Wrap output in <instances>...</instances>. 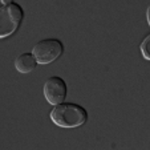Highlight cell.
Here are the masks:
<instances>
[{"mask_svg": "<svg viewBox=\"0 0 150 150\" xmlns=\"http://www.w3.org/2000/svg\"><path fill=\"white\" fill-rule=\"evenodd\" d=\"M24 19L23 8L16 3L0 7V39L13 35L20 28Z\"/></svg>", "mask_w": 150, "mask_h": 150, "instance_id": "7a4b0ae2", "label": "cell"}, {"mask_svg": "<svg viewBox=\"0 0 150 150\" xmlns=\"http://www.w3.org/2000/svg\"><path fill=\"white\" fill-rule=\"evenodd\" d=\"M44 97L51 105H57L64 102L67 97V82L59 76H52L44 82Z\"/></svg>", "mask_w": 150, "mask_h": 150, "instance_id": "277c9868", "label": "cell"}, {"mask_svg": "<svg viewBox=\"0 0 150 150\" xmlns=\"http://www.w3.org/2000/svg\"><path fill=\"white\" fill-rule=\"evenodd\" d=\"M51 121L64 129H73L81 126L88 120V112L81 105L73 102L57 104L51 112Z\"/></svg>", "mask_w": 150, "mask_h": 150, "instance_id": "6da1fadb", "label": "cell"}, {"mask_svg": "<svg viewBox=\"0 0 150 150\" xmlns=\"http://www.w3.org/2000/svg\"><path fill=\"white\" fill-rule=\"evenodd\" d=\"M149 40H150V35H147V36L144 39V41H142L141 47H139V51H141V53H142V56H144L145 60H150V54H149V52H147V44H149Z\"/></svg>", "mask_w": 150, "mask_h": 150, "instance_id": "8992f818", "label": "cell"}, {"mask_svg": "<svg viewBox=\"0 0 150 150\" xmlns=\"http://www.w3.org/2000/svg\"><path fill=\"white\" fill-rule=\"evenodd\" d=\"M36 65H37V61H36V59H35V56L32 54V52L31 53L20 54V56H17V59L15 60V68H16V71L23 74L32 72L36 68Z\"/></svg>", "mask_w": 150, "mask_h": 150, "instance_id": "5b68a950", "label": "cell"}, {"mask_svg": "<svg viewBox=\"0 0 150 150\" xmlns=\"http://www.w3.org/2000/svg\"><path fill=\"white\" fill-rule=\"evenodd\" d=\"M64 52V45L59 39H44L39 41L32 49L37 64L47 65L57 60Z\"/></svg>", "mask_w": 150, "mask_h": 150, "instance_id": "3957f363", "label": "cell"}, {"mask_svg": "<svg viewBox=\"0 0 150 150\" xmlns=\"http://www.w3.org/2000/svg\"><path fill=\"white\" fill-rule=\"evenodd\" d=\"M0 3L3 4V6H7V4L13 3V0H0Z\"/></svg>", "mask_w": 150, "mask_h": 150, "instance_id": "52a82bcc", "label": "cell"}]
</instances>
